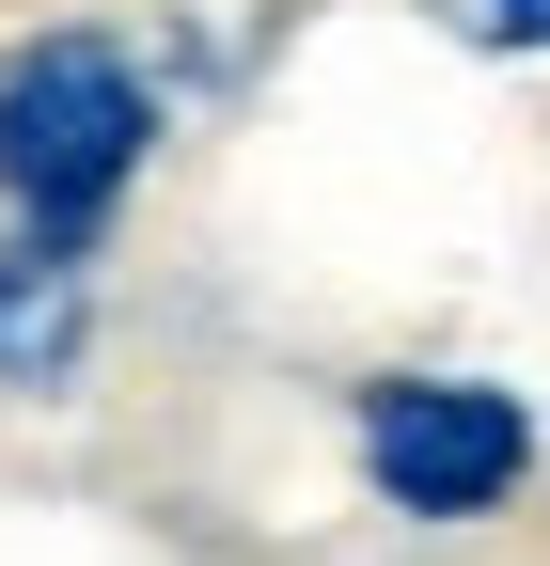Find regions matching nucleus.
Wrapping results in <instances>:
<instances>
[{"label":"nucleus","instance_id":"4","mask_svg":"<svg viewBox=\"0 0 550 566\" xmlns=\"http://www.w3.org/2000/svg\"><path fill=\"white\" fill-rule=\"evenodd\" d=\"M425 17H456L472 48H550V0H425Z\"/></svg>","mask_w":550,"mask_h":566},{"label":"nucleus","instance_id":"1","mask_svg":"<svg viewBox=\"0 0 550 566\" xmlns=\"http://www.w3.org/2000/svg\"><path fill=\"white\" fill-rule=\"evenodd\" d=\"M142 142H158V111H142V63H126L110 32H47V48L0 63V189L32 205L47 252L142 174Z\"/></svg>","mask_w":550,"mask_h":566},{"label":"nucleus","instance_id":"2","mask_svg":"<svg viewBox=\"0 0 550 566\" xmlns=\"http://www.w3.org/2000/svg\"><path fill=\"white\" fill-rule=\"evenodd\" d=\"M362 472H378V504H409V520H488L504 488L535 472V424L488 378H378L362 394Z\"/></svg>","mask_w":550,"mask_h":566},{"label":"nucleus","instance_id":"3","mask_svg":"<svg viewBox=\"0 0 550 566\" xmlns=\"http://www.w3.org/2000/svg\"><path fill=\"white\" fill-rule=\"evenodd\" d=\"M63 346H80V268L17 252L0 268V378H63Z\"/></svg>","mask_w":550,"mask_h":566}]
</instances>
